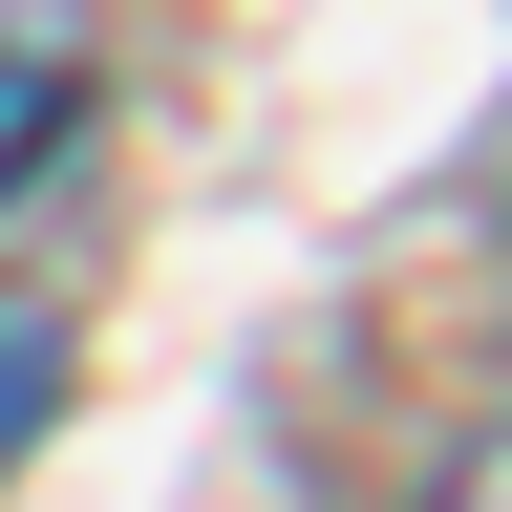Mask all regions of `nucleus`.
Here are the masks:
<instances>
[{"label": "nucleus", "mask_w": 512, "mask_h": 512, "mask_svg": "<svg viewBox=\"0 0 512 512\" xmlns=\"http://www.w3.org/2000/svg\"><path fill=\"white\" fill-rule=\"evenodd\" d=\"M64 150H86V64H64V43H22V22H0V192H43Z\"/></svg>", "instance_id": "obj_1"}, {"label": "nucleus", "mask_w": 512, "mask_h": 512, "mask_svg": "<svg viewBox=\"0 0 512 512\" xmlns=\"http://www.w3.org/2000/svg\"><path fill=\"white\" fill-rule=\"evenodd\" d=\"M43 406H64V320L0 278V448H43Z\"/></svg>", "instance_id": "obj_2"}, {"label": "nucleus", "mask_w": 512, "mask_h": 512, "mask_svg": "<svg viewBox=\"0 0 512 512\" xmlns=\"http://www.w3.org/2000/svg\"><path fill=\"white\" fill-rule=\"evenodd\" d=\"M427 512H512V427H470V448H448V491Z\"/></svg>", "instance_id": "obj_3"}]
</instances>
